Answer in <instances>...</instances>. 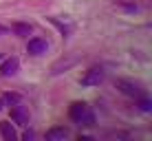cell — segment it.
<instances>
[{
    "instance_id": "cell-4",
    "label": "cell",
    "mask_w": 152,
    "mask_h": 141,
    "mask_svg": "<svg viewBox=\"0 0 152 141\" xmlns=\"http://www.w3.org/2000/svg\"><path fill=\"white\" fill-rule=\"evenodd\" d=\"M117 88L121 93H126V95L130 97H141V88L137 84H132V82H126V80H117Z\"/></svg>"
},
{
    "instance_id": "cell-12",
    "label": "cell",
    "mask_w": 152,
    "mask_h": 141,
    "mask_svg": "<svg viewBox=\"0 0 152 141\" xmlns=\"http://www.w3.org/2000/svg\"><path fill=\"white\" fill-rule=\"evenodd\" d=\"M29 139H33V132H31V130H27V132H24V141H29Z\"/></svg>"
},
{
    "instance_id": "cell-2",
    "label": "cell",
    "mask_w": 152,
    "mask_h": 141,
    "mask_svg": "<svg viewBox=\"0 0 152 141\" xmlns=\"http://www.w3.org/2000/svg\"><path fill=\"white\" fill-rule=\"evenodd\" d=\"M102 80H104V71L102 69H91L82 77V84L84 86H97V84H102Z\"/></svg>"
},
{
    "instance_id": "cell-1",
    "label": "cell",
    "mask_w": 152,
    "mask_h": 141,
    "mask_svg": "<svg viewBox=\"0 0 152 141\" xmlns=\"http://www.w3.org/2000/svg\"><path fill=\"white\" fill-rule=\"evenodd\" d=\"M71 119L84 123V126H93V121H95V117H93V113L88 110V106L86 104H80V102L71 104Z\"/></svg>"
},
{
    "instance_id": "cell-13",
    "label": "cell",
    "mask_w": 152,
    "mask_h": 141,
    "mask_svg": "<svg viewBox=\"0 0 152 141\" xmlns=\"http://www.w3.org/2000/svg\"><path fill=\"white\" fill-rule=\"evenodd\" d=\"M0 110H2V99H0Z\"/></svg>"
},
{
    "instance_id": "cell-5",
    "label": "cell",
    "mask_w": 152,
    "mask_h": 141,
    "mask_svg": "<svg viewBox=\"0 0 152 141\" xmlns=\"http://www.w3.org/2000/svg\"><path fill=\"white\" fill-rule=\"evenodd\" d=\"M46 42L42 38H33V40H29V53H33V55H42V53H46Z\"/></svg>"
},
{
    "instance_id": "cell-11",
    "label": "cell",
    "mask_w": 152,
    "mask_h": 141,
    "mask_svg": "<svg viewBox=\"0 0 152 141\" xmlns=\"http://www.w3.org/2000/svg\"><path fill=\"white\" fill-rule=\"evenodd\" d=\"M4 99H7L9 104H18V102H20V95H11V93H7V95H4Z\"/></svg>"
},
{
    "instance_id": "cell-9",
    "label": "cell",
    "mask_w": 152,
    "mask_h": 141,
    "mask_svg": "<svg viewBox=\"0 0 152 141\" xmlns=\"http://www.w3.org/2000/svg\"><path fill=\"white\" fill-rule=\"evenodd\" d=\"M13 33L20 35V38H27L31 33V24H24V22H15L13 24Z\"/></svg>"
},
{
    "instance_id": "cell-6",
    "label": "cell",
    "mask_w": 152,
    "mask_h": 141,
    "mask_svg": "<svg viewBox=\"0 0 152 141\" xmlns=\"http://www.w3.org/2000/svg\"><path fill=\"white\" fill-rule=\"evenodd\" d=\"M18 66H20L18 57H9V60L4 62L2 66H0V73H2L4 77H9V75H15V71H18Z\"/></svg>"
},
{
    "instance_id": "cell-8",
    "label": "cell",
    "mask_w": 152,
    "mask_h": 141,
    "mask_svg": "<svg viewBox=\"0 0 152 141\" xmlns=\"http://www.w3.org/2000/svg\"><path fill=\"white\" fill-rule=\"evenodd\" d=\"M66 128H53V130H49L46 132V139L49 141H57V139H66Z\"/></svg>"
},
{
    "instance_id": "cell-7",
    "label": "cell",
    "mask_w": 152,
    "mask_h": 141,
    "mask_svg": "<svg viewBox=\"0 0 152 141\" xmlns=\"http://www.w3.org/2000/svg\"><path fill=\"white\" fill-rule=\"evenodd\" d=\"M0 134H2L7 141H15V139H18V134H15V130H13V126H11L9 121H2V123H0Z\"/></svg>"
},
{
    "instance_id": "cell-3",
    "label": "cell",
    "mask_w": 152,
    "mask_h": 141,
    "mask_svg": "<svg viewBox=\"0 0 152 141\" xmlns=\"http://www.w3.org/2000/svg\"><path fill=\"white\" fill-rule=\"evenodd\" d=\"M11 119L18 126H29V110L24 106H13L11 108Z\"/></svg>"
},
{
    "instance_id": "cell-10",
    "label": "cell",
    "mask_w": 152,
    "mask_h": 141,
    "mask_svg": "<svg viewBox=\"0 0 152 141\" xmlns=\"http://www.w3.org/2000/svg\"><path fill=\"white\" fill-rule=\"evenodd\" d=\"M139 108H141V110H150V108H152V102H150L148 97H141V99H139Z\"/></svg>"
}]
</instances>
